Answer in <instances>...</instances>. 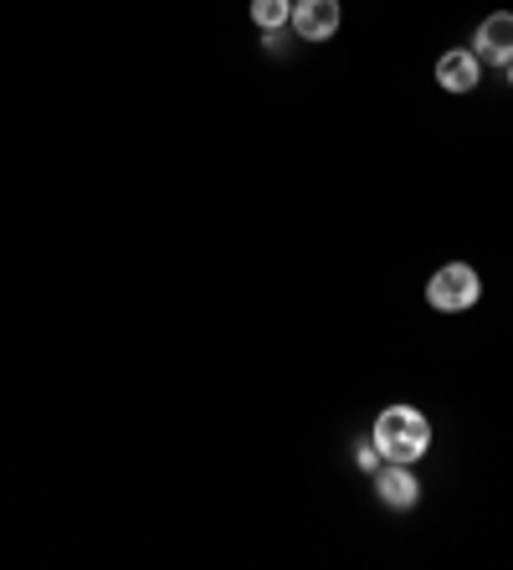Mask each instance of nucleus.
<instances>
[{"label":"nucleus","instance_id":"obj_1","mask_svg":"<svg viewBox=\"0 0 513 570\" xmlns=\"http://www.w3.org/2000/svg\"><path fill=\"white\" fill-rule=\"evenodd\" d=\"M369 442L381 448L385 463H422L426 448H432V422H426L416 406H385L381 416H375V432H369Z\"/></svg>","mask_w":513,"mask_h":570},{"label":"nucleus","instance_id":"obj_2","mask_svg":"<svg viewBox=\"0 0 513 570\" xmlns=\"http://www.w3.org/2000/svg\"><path fill=\"white\" fill-rule=\"evenodd\" d=\"M477 298H483V278H477V267H467V263L436 267L432 283H426V304H432L436 314H467Z\"/></svg>","mask_w":513,"mask_h":570},{"label":"nucleus","instance_id":"obj_3","mask_svg":"<svg viewBox=\"0 0 513 570\" xmlns=\"http://www.w3.org/2000/svg\"><path fill=\"white\" fill-rule=\"evenodd\" d=\"M375 493H381L385 509L406 514V509L422 504V478H416L411 463H385V468H375Z\"/></svg>","mask_w":513,"mask_h":570},{"label":"nucleus","instance_id":"obj_4","mask_svg":"<svg viewBox=\"0 0 513 570\" xmlns=\"http://www.w3.org/2000/svg\"><path fill=\"white\" fill-rule=\"evenodd\" d=\"M473 57L487 67H509L513 62V16L509 11H493L477 21L473 31Z\"/></svg>","mask_w":513,"mask_h":570},{"label":"nucleus","instance_id":"obj_5","mask_svg":"<svg viewBox=\"0 0 513 570\" xmlns=\"http://www.w3.org/2000/svg\"><path fill=\"white\" fill-rule=\"evenodd\" d=\"M339 21H344L339 0H293V31H298L303 41L339 37Z\"/></svg>","mask_w":513,"mask_h":570},{"label":"nucleus","instance_id":"obj_6","mask_svg":"<svg viewBox=\"0 0 513 570\" xmlns=\"http://www.w3.org/2000/svg\"><path fill=\"white\" fill-rule=\"evenodd\" d=\"M477 78H483V62L473 57V47H452V52L436 57V82L447 94H473Z\"/></svg>","mask_w":513,"mask_h":570},{"label":"nucleus","instance_id":"obj_7","mask_svg":"<svg viewBox=\"0 0 513 570\" xmlns=\"http://www.w3.org/2000/svg\"><path fill=\"white\" fill-rule=\"evenodd\" d=\"M251 21H257L263 31L293 27V0H251Z\"/></svg>","mask_w":513,"mask_h":570},{"label":"nucleus","instance_id":"obj_8","mask_svg":"<svg viewBox=\"0 0 513 570\" xmlns=\"http://www.w3.org/2000/svg\"><path fill=\"white\" fill-rule=\"evenodd\" d=\"M355 463L365 468V473H375V468H381V448H375V442H359V448H355Z\"/></svg>","mask_w":513,"mask_h":570},{"label":"nucleus","instance_id":"obj_9","mask_svg":"<svg viewBox=\"0 0 513 570\" xmlns=\"http://www.w3.org/2000/svg\"><path fill=\"white\" fill-rule=\"evenodd\" d=\"M503 72H509V82H513V62H509V67H503Z\"/></svg>","mask_w":513,"mask_h":570}]
</instances>
